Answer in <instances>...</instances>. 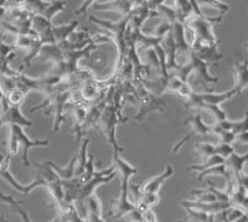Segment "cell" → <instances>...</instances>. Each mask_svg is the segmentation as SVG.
<instances>
[{
	"mask_svg": "<svg viewBox=\"0 0 248 222\" xmlns=\"http://www.w3.org/2000/svg\"><path fill=\"white\" fill-rule=\"evenodd\" d=\"M122 150H113V165L116 166L117 173L121 175V192L119 197L112 203L108 216L113 219H121V217L129 215L132 211L136 210V204L129 201V188H130V177L137 174L138 169L136 166L130 165L129 163L121 158Z\"/></svg>",
	"mask_w": 248,
	"mask_h": 222,
	"instance_id": "cell-1",
	"label": "cell"
},
{
	"mask_svg": "<svg viewBox=\"0 0 248 222\" xmlns=\"http://www.w3.org/2000/svg\"><path fill=\"white\" fill-rule=\"evenodd\" d=\"M119 112L116 110V107L113 104H109L107 107L103 110V113H102L101 122L99 124L102 126L103 130H105L106 135H107L108 142L112 145L113 150H122L123 152V148L118 145V142H117L116 138V127L118 124Z\"/></svg>",
	"mask_w": 248,
	"mask_h": 222,
	"instance_id": "cell-2",
	"label": "cell"
},
{
	"mask_svg": "<svg viewBox=\"0 0 248 222\" xmlns=\"http://www.w3.org/2000/svg\"><path fill=\"white\" fill-rule=\"evenodd\" d=\"M10 133L15 135L16 138L17 144H19V149L21 148L23 149V154H21V161H23V165L25 168L30 166V160H29V150L32 149V148H39V146H48L50 141L47 139H44V141H31L30 138H28V135L25 134L24 129L21 127L16 126H10L9 127Z\"/></svg>",
	"mask_w": 248,
	"mask_h": 222,
	"instance_id": "cell-3",
	"label": "cell"
},
{
	"mask_svg": "<svg viewBox=\"0 0 248 222\" xmlns=\"http://www.w3.org/2000/svg\"><path fill=\"white\" fill-rule=\"evenodd\" d=\"M172 174H174V169H172V166L167 165L164 173H161V174L158 175V176H154L153 179H149V180L145 181L143 185H139V186L132 185L133 194L136 195L137 199H138L141 194H158L159 195V190H160L161 185H163V184L169 179V177H171Z\"/></svg>",
	"mask_w": 248,
	"mask_h": 222,
	"instance_id": "cell-4",
	"label": "cell"
},
{
	"mask_svg": "<svg viewBox=\"0 0 248 222\" xmlns=\"http://www.w3.org/2000/svg\"><path fill=\"white\" fill-rule=\"evenodd\" d=\"M0 177H1L4 181H6L9 185L12 186L15 191L20 192V194H24V195H29L31 191H32V190H35L36 188H40V186H45L46 188V180L44 179L43 176H41V175H39V176H37L36 179L32 181V183L26 184V185H24V184H20L19 181H17L16 179L13 176L12 173L9 172V168H5V166H3L1 164H0Z\"/></svg>",
	"mask_w": 248,
	"mask_h": 222,
	"instance_id": "cell-5",
	"label": "cell"
},
{
	"mask_svg": "<svg viewBox=\"0 0 248 222\" xmlns=\"http://www.w3.org/2000/svg\"><path fill=\"white\" fill-rule=\"evenodd\" d=\"M8 124L10 126L21 127V128H30L32 127V122L29 121L26 117L20 111V107H15V106H6L4 108H0V127Z\"/></svg>",
	"mask_w": 248,
	"mask_h": 222,
	"instance_id": "cell-6",
	"label": "cell"
},
{
	"mask_svg": "<svg viewBox=\"0 0 248 222\" xmlns=\"http://www.w3.org/2000/svg\"><path fill=\"white\" fill-rule=\"evenodd\" d=\"M184 124H185V126L191 127V130H190V133L187 137H185L183 141L179 142V143L175 145L174 152H178L179 148H180V146H183L185 142L189 141L192 135H201V137H206V135H209L212 133L211 127H209L207 124H205V122L202 121V118H201V115L199 114V113L187 117V118L184 121Z\"/></svg>",
	"mask_w": 248,
	"mask_h": 222,
	"instance_id": "cell-7",
	"label": "cell"
},
{
	"mask_svg": "<svg viewBox=\"0 0 248 222\" xmlns=\"http://www.w3.org/2000/svg\"><path fill=\"white\" fill-rule=\"evenodd\" d=\"M180 206H183L184 208H194V210L202 211V212H206V214L210 215H216L217 212H222V211L232 207L230 203H221V201H216V203L180 201Z\"/></svg>",
	"mask_w": 248,
	"mask_h": 222,
	"instance_id": "cell-8",
	"label": "cell"
},
{
	"mask_svg": "<svg viewBox=\"0 0 248 222\" xmlns=\"http://www.w3.org/2000/svg\"><path fill=\"white\" fill-rule=\"evenodd\" d=\"M190 62H191V66H192V71L196 72V75L199 76V79H201L203 84H207V83H217L218 82V79L217 77H212L211 75L207 71V67H209V63H206L205 61H202L201 59H199L196 55L194 54L191 51V54H190L189 57Z\"/></svg>",
	"mask_w": 248,
	"mask_h": 222,
	"instance_id": "cell-9",
	"label": "cell"
},
{
	"mask_svg": "<svg viewBox=\"0 0 248 222\" xmlns=\"http://www.w3.org/2000/svg\"><path fill=\"white\" fill-rule=\"evenodd\" d=\"M0 201L8 204V205L10 206L15 212H17L19 216L21 217V220H23V222H31L30 219H29V215L28 212H26V210L21 206V203H19V201H16V200L14 199V196H12V195H5L4 192H0ZM0 222H9V221L5 219V217L0 215ZM51 222H61V216L57 215V216L55 217Z\"/></svg>",
	"mask_w": 248,
	"mask_h": 222,
	"instance_id": "cell-10",
	"label": "cell"
},
{
	"mask_svg": "<svg viewBox=\"0 0 248 222\" xmlns=\"http://www.w3.org/2000/svg\"><path fill=\"white\" fill-rule=\"evenodd\" d=\"M234 88L238 95L248 87V61H238L233 67Z\"/></svg>",
	"mask_w": 248,
	"mask_h": 222,
	"instance_id": "cell-11",
	"label": "cell"
},
{
	"mask_svg": "<svg viewBox=\"0 0 248 222\" xmlns=\"http://www.w3.org/2000/svg\"><path fill=\"white\" fill-rule=\"evenodd\" d=\"M247 161L248 153H246L245 155H238L237 153H233V154L226 160V166H227L229 172L231 173V175L233 176L234 180L243 174V170H245L246 165H247Z\"/></svg>",
	"mask_w": 248,
	"mask_h": 222,
	"instance_id": "cell-12",
	"label": "cell"
},
{
	"mask_svg": "<svg viewBox=\"0 0 248 222\" xmlns=\"http://www.w3.org/2000/svg\"><path fill=\"white\" fill-rule=\"evenodd\" d=\"M74 112V119H75V127H74V132L76 133L77 135V142L81 141V137L83 134V129H85L86 122H87L88 118V111L85 106L77 103L76 106L72 110Z\"/></svg>",
	"mask_w": 248,
	"mask_h": 222,
	"instance_id": "cell-13",
	"label": "cell"
},
{
	"mask_svg": "<svg viewBox=\"0 0 248 222\" xmlns=\"http://www.w3.org/2000/svg\"><path fill=\"white\" fill-rule=\"evenodd\" d=\"M77 160H78V153L75 154V157L72 158V160H71L70 164H68L67 166H65V168L57 166L56 164L52 163V161H47V163L61 180H70V179H74V177L76 176Z\"/></svg>",
	"mask_w": 248,
	"mask_h": 222,
	"instance_id": "cell-14",
	"label": "cell"
},
{
	"mask_svg": "<svg viewBox=\"0 0 248 222\" xmlns=\"http://www.w3.org/2000/svg\"><path fill=\"white\" fill-rule=\"evenodd\" d=\"M217 126L220 127L221 129L223 130H230L233 132L234 134H242V133L248 132V111L246 112V117L242 121L238 122H230V121H223V122H217Z\"/></svg>",
	"mask_w": 248,
	"mask_h": 222,
	"instance_id": "cell-15",
	"label": "cell"
},
{
	"mask_svg": "<svg viewBox=\"0 0 248 222\" xmlns=\"http://www.w3.org/2000/svg\"><path fill=\"white\" fill-rule=\"evenodd\" d=\"M77 25H78V21H72V23L62 26H54L52 28V34H54V39L56 44H59V42L62 44V42L67 41L68 37L72 35L74 30L77 28Z\"/></svg>",
	"mask_w": 248,
	"mask_h": 222,
	"instance_id": "cell-16",
	"label": "cell"
},
{
	"mask_svg": "<svg viewBox=\"0 0 248 222\" xmlns=\"http://www.w3.org/2000/svg\"><path fill=\"white\" fill-rule=\"evenodd\" d=\"M222 164H226V160L223 158H221L220 155H214V157L209 158L207 160L203 161V164H196V165H192L190 168H187V172H198L199 174L207 169H211L214 166L217 165H222Z\"/></svg>",
	"mask_w": 248,
	"mask_h": 222,
	"instance_id": "cell-17",
	"label": "cell"
},
{
	"mask_svg": "<svg viewBox=\"0 0 248 222\" xmlns=\"http://www.w3.org/2000/svg\"><path fill=\"white\" fill-rule=\"evenodd\" d=\"M88 143H90V139L86 138L82 143L81 148H79L78 152V160H77V168H76V176L81 177L82 174L85 173V168L86 164H87L88 157L87 155V149H88Z\"/></svg>",
	"mask_w": 248,
	"mask_h": 222,
	"instance_id": "cell-18",
	"label": "cell"
},
{
	"mask_svg": "<svg viewBox=\"0 0 248 222\" xmlns=\"http://www.w3.org/2000/svg\"><path fill=\"white\" fill-rule=\"evenodd\" d=\"M196 152L200 154V157L205 161L209 158L217 155V145L211 143H198L196 144Z\"/></svg>",
	"mask_w": 248,
	"mask_h": 222,
	"instance_id": "cell-19",
	"label": "cell"
},
{
	"mask_svg": "<svg viewBox=\"0 0 248 222\" xmlns=\"http://www.w3.org/2000/svg\"><path fill=\"white\" fill-rule=\"evenodd\" d=\"M25 93L21 92L20 90L15 88V90L10 91V92L6 93V101L10 106H15V107H20V104L24 102L25 98Z\"/></svg>",
	"mask_w": 248,
	"mask_h": 222,
	"instance_id": "cell-20",
	"label": "cell"
},
{
	"mask_svg": "<svg viewBox=\"0 0 248 222\" xmlns=\"http://www.w3.org/2000/svg\"><path fill=\"white\" fill-rule=\"evenodd\" d=\"M96 175V170H94V157L92 154L88 157V160L87 164H86V168H85V173L82 174L81 176V180L82 183L85 184L87 181H90L93 176Z\"/></svg>",
	"mask_w": 248,
	"mask_h": 222,
	"instance_id": "cell-21",
	"label": "cell"
},
{
	"mask_svg": "<svg viewBox=\"0 0 248 222\" xmlns=\"http://www.w3.org/2000/svg\"><path fill=\"white\" fill-rule=\"evenodd\" d=\"M192 93H194V91H192L191 86H190L189 83H185L183 86V87H181L180 90H179L178 92H176V95H178V96L180 97V98H183V99H185V101H187V99H189L190 97H191Z\"/></svg>",
	"mask_w": 248,
	"mask_h": 222,
	"instance_id": "cell-22",
	"label": "cell"
},
{
	"mask_svg": "<svg viewBox=\"0 0 248 222\" xmlns=\"http://www.w3.org/2000/svg\"><path fill=\"white\" fill-rule=\"evenodd\" d=\"M150 95H152V93H149V96L147 97V99H145V101H141L143 102V103H148V104H150V102H153L154 101L155 98H153V97H150ZM143 106H147V104H143ZM150 111V107H148V110H143V111H140V112H139V115L138 117H137V119H140V118H143V115H144V112L145 113H148Z\"/></svg>",
	"mask_w": 248,
	"mask_h": 222,
	"instance_id": "cell-23",
	"label": "cell"
},
{
	"mask_svg": "<svg viewBox=\"0 0 248 222\" xmlns=\"http://www.w3.org/2000/svg\"><path fill=\"white\" fill-rule=\"evenodd\" d=\"M236 141H238V142H240V143L248 144V132L247 133H242V134L237 135Z\"/></svg>",
	"mask_w": 248,
	"mask_h": 222,
	"instance_id": "cell-24",
	"label": "cell"
},
{
	"mask_svg": "<svg viewBox=\"0 0 248 222\" xmlns=\"http://www.w3.org/2000/svg\"><path fill=\"white\" fill-rule=\"evenodd\" d=\"M4 102H6V93L4 91L3 86L0 84V104H3Z\"/></svg>",
	"mask_w": 248,
	"mask_h": 222,
	"instance_id": "cell-25",
	"label": "cell"
},
{
	"mask_svg": "<svg viewBox=\"0 0 248 222\" xmlns=\"http://www.w3.org/2000/svg\"><path fill=\"white\" fill-rule=\"evenodd\" d=\"M243 174L246 175V176L248 177V165H246V168H245V170H243Z\"/></svg>",
	"mask_w": 248,
	"mask_h": 222,
	"instance_id": "cell-26",
	"label": "cell"
},
{
	"mask_svg": "<svg viewBox=\"0 0 248 222\" xmlns=\"http://www.w3.org/2000/svg\"><path fill=\"white\" fill-rule=\"evenodd\" d=\"M4 160H5V157H4V155L0 154V164H3Z\"/></svg>",
	"mask_w": 248,
	"mask_h": 222,
	"instance_id": "cell-27",
	"label": "cell"
},
{
	"mask_svg": "<svg viewBox=\"0 0 248 222\" xmlns=\"http://www.w3.org/2000/svg\"><path fill=\"white\" fill-rule=\"evenodd\" d=\"M245 48H248V42H246V44H245Z\"/></svg>",
	"mask_w": 248,
	"mask_h": 222,
	"instance_id": "cell-28",
	"label": "cell"
},
{
	"mask_svg": "<svg viewBox=\"0 0 248 222\" xmlns=\"http://www.w3.org/2000/svg\"><path fill=\"white\" fill-rule=\"evenodd\" d=\"M178 222H184V221H178Z\"/></svg>",
	"mask_w": 248,
	"mask_h": 222,
	"instance_id": "cell-29",
	"label": "cell"
}]
</instances>
